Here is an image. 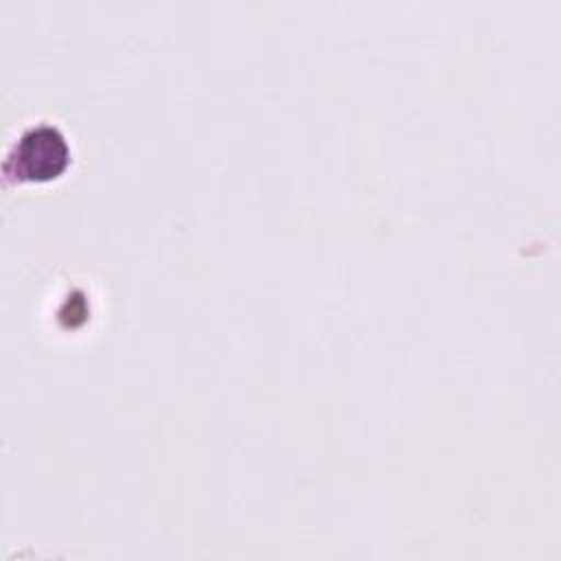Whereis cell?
Masks as SVG:
<instances>
[{"label": "cell", "instance_id": "obj_1", "mask_svg": "<svg viewBox=\"0 0 561 561\" xmlns=\"http://www.w3.org/2000/svg\"><path fill=\"white\" fill-rule=\"evenodd\" d=\"M72 167V142L50 118L22 123L7 140L2 178L11 186H42L61 180Z\"/></svg>", "mask_w": 561, "mask_h": 561}]
</instances>
